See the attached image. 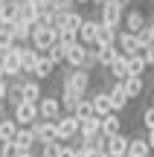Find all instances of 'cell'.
<instances>
[{"mask_svg": "<svg viewBox=\"0 0 154 157\" xmlns=\"http://www.w3.org/2000/svg\"><path fill=\"white\" fill-rule=\"evenodd\" d=\"M23 73V58H21V44H15L9 52L0 56V76L6 78H17Z\"/></svg>", "mask_w": 154, "mask_h": 157, "instance_id": "6da1fadb", "label": "cell"}, {"mask_svg": "<svg viewBox=\"0 0 154 157\" xmlns=\"http://www.w3.org/2000/svg\"><path fill=\"white\" fill-rule=\"evenodd\" d=\"M55 122H58V140H64V143H73L76 137H81V119L76 117L73 111L61 113V117H58Z\"/></svg>", "mask_w": 154, "mask_h": 157, "instance_id": "7a4b0ae2", "label": "cell"}, {"mask_svg": "<svg viewBox=\"0 0 154 157\" xmlns=\"http://www.w3.org/2000/svg\"><path fill=\"white\" fill-rule=\"evenodd\" d=\"M61 84L87 93V90H90V70L87 67H70L67 64V70H64V76H61Z\"/></svg>", "mask_w": 154, "mask_h": 157, "instance_id": "3957f363", "label": "cell"}, {"mask_svg": "<svg viewBox=\"0 0 154 157\" xmlns=\"http://www.w3.org/2000/svg\"><path fill=\"white\" fill-rule=\"evenodd\" d=\"M55 41H61L58 35V26H47V23H35V32H32V47H38L41 52H47Z\"/></svg>", "mask_w": 154, "mask_h": 157, "instance_id": "277c9868", "label": "cell"}, {"mask_svg": "<svg viewBox=\"0 0 154 157\" xmlns=\"http://www.w3.org/2000/svg\"><path fill=\"white\" fill-rule=\"evenodd\" d=\"M12 117H15L21 125H32V122H38V119H41L38 102L23 99V102H17V105H12Z\"/></svg>", "mask_w": 154, "mask_h": 157, "instance_id": "5b68a950", "label": "cell"}, {"mask_svg": "<svg viewBox=\"0 0 154 157\" xmlns=\"http://www.w3.org/2000/svg\"><path fill=\"white\" fill-rule=\"evenodd\" d=\"M32 131L38 137V146L47 140H58V122L55 119H38V122H32Z\"/></svg>", "mask_w": 154, "mask_h": 157, "instance_id": "8992f818", "label": "cell"}, {"mask_svg": "<svg viewBox=\"0 0 154 157\" xmlns=\"http://www.w3.org/2000/svg\"><path fill=\"white\" fill-rule=\"evenodd\" d=\"M116 47H119L125 56H137V52H143V44H140V35L131 32V29H125V32H119V38H116Z\"/></svg>", "mask_w": 154, "mask_h": 157, "instance_id": "52a82bcc", "label": "cell"}, {"mask_svg": "<svg viewBox=\"0 0 154 157\" xmlns=\"http://www.w3.org/2000/svg\"><path fill=\"white\" fill-rule=\"evenodd\" d=\"M102 9V21L111 23V26H122V21H125V9H122L116 0H108L105 6H99Z\"/></svg>", "mask_w": 154, "mask_h": 157, "instance_id": "ba28073f", "label": "cell"}, {"mask_svg": "<svg viewBox=\"0 0 154 157\" xmlns=\"http://www.w3.org/2000/svg\"><path fill=\"white\" fill-rule=\"evenodd\" d=\"M128 148H131V137L125 134H114L108 137V146H105V151L111 157H128Z\"/></svg>", "mask_w": 154, "mask_h": 157, "instance_id": "9c48e42d", "label": "cell"}, {"mask_svg": "<svg viewBox=\"0 0 154 157\" xmlns=\"http://www.w3.org/2000/svg\"><path fill=\"white\" fill-rule=\"evenodd\" d=\"M87 52H90V44H85V41H76V44H70L67 64H70V67H85V64H87Z\"/></svg>", "mask_w": 154, "mask_h": 157, "instance_id": "30bf717a", "label": "cell"}, {"mask_svg": "<svg viewBox=\"0 0 154 157\" xmlns=\"http://www.w3.org/2000/svg\"><path fill=\"white\" fill-rule=\"evenodd\" d=\"M38 111H41V119H58L61 111H64V105L55 96H44V99L38 102Z\"/></svg>", "mask_w": 154, "mask_h": 157, "instance_id": "8fae6325", "label": "cell"}, {"mask_svg": "<svg viewBox=\"0 0 154 157\" xmlns=\"http://www.w3.org/2000/svg\"><path fill=\"white\" fill-rule=\"evenodd\" d=\"M15 146L21 148V154H23V151H32V148L38 146V137H35L32 125H21V131L15 134Z\"/></svg>", "mask_w": 154, "mask_h": 157, "instance_id": "7c38bea8", "label": "cell"}, {"mask_svg": "<svg viewBox=\"0 0 154 157\" xmlns=\"http://www.w3.org/2000/svg\"><path fill=\"white\" fill-rule=\"evenodd\" d=\"M99 26H102V17H85V23H81L79 29V38L85 41V44H96V35H99Z\"/></svg>", "mask_w": 154, "mask_h": 157, "instance_id": "4fadbf2b", "label": "cell"}, {"mask_svg": "<svg viewBox=\"0 0 154 157\" xmlns=\"http://www.w3.org/2000/svg\"><path fill=\"white\" fill-rule=\"evenodd\" d=\"M108 93H111V102H114V111L122 113V111H125V105L131 102V99H128V93H125V84H122V82H114L108 87Z\"/></svg>", "mask_w": 154, "mask_h": 157, "instance_id": "5bb4252c", "label": "cell"}, {"mask_svg": "<svg viewBox=\"0 0 154 157\" xmlns=\"http://www.w3.org/2000/svg\"><path fill=\"white\" fill-rule=\"evenodd\" d=\"M111 78H114V82H125L128 76H131V67H128V56L125 52H119V58H116L114 64H111Z\"/></svg>", "mask_w": 154, "mask_h": 157, "instance_id": "9a60e30c", "label": "cell"}, {"mask_svg": "<svg viewBox=\"0 0 154 157\" xmlns=\"http://www.w3.org/2000/svg\"><path fill=\"white\" fill-rule=\"evenodd\" d=\"M154 148L148 143V137H131V148H128V157H151Z\"/></svg>", "mask_w": 154, "mask_h": 157, "instance_id": "2e32d148", "label": "cell"}, {"mask_svg": "<svg viewBox=\"0 0 154 157\" xmlns=\"http://www.w3.org/2000/svg\"><path fill=\"white\" fill-rule=\"evenodd\" d=\"M116 38H119V26H111V23L102 21L99 35H96V44H99V47H111V44H116Z\"/></svg>", "mask_w": 154, "mask_h": 157, "instance_id": "e0dca14e", "label": "cell"}, {"mask_svg": "<svg viewBox=\"0 0 154 157\" xmlns=\"http://www.w3.org/2000/svg\"><path fill=\"white\" fill-rule=\"evenodd\" d=\"M87 93H81V90H76V87H64V84H61V105H64V111H76V105H79Z\"/></svg>", "mask_w": 154, "mask_h": 157, "instance_id": "ac0fdd59", "label": "cell"}, {"mask_svg": "<svg viewBox=\"0 0 154 157\" xmlns=\"http://www.w3.org/2000/svg\"><path fill=\"white\" fill-rule=\"evenodd\" d=\"M145 23H148V21H145V15H143L140 9H128V12H125V21H122V26L131 29V32H140Z\"/></svg>", "mask_w": 154, "mask_h": 157, "instance_id": "d6986e66", "label": "cell"}, {"mask_svg": "<svg viewBox=\"0 0 154 157\" xmlns=\"http://www.w3.org/2000/svg\"><path fill=\"white\" fill-rule=\"evenodd\" d=\"M93 105H96V113H99V117H108V113L114 111V102H111V93H108V90H96V93H93Z\"/></svg>", "mask_w": 154, "mask_h": 157, "instance_id": "ffe728a7", "label": "cell"}, {"mask_svg": "<svg viewBox=\"0 0 154 157\" xmlns=\"http://www.w3.org/2000/svg\"><path fill=\"white\" fill-rule=\"evenodd\" d=\"M102 131H105L108 137L122 134V119H119V111H111L108 117H102Z\"/></svg>", "mask_w": 154, "mask_h": 157, "instance_id": "44dd1931", "label": "cell"}, {"mask_svg": "<svg viewBox=\"0 0 154 157\" xmlns=\"http://www.w3.org/2000/svg\"><path fill=\"white\" fill-rule=\"evenodd\" d=\"M122 84H125V93H128V99H140V93L145 90V82H143V76H128Z\"/></svg>", "mask_w": 154, "mask_h": 157, "instance_id": "7402d4cb", "label": "cell"}, {"mask_svg": "<svg viewBox=\"0 0 154 157\" xmlns=\"http://www.w3.org/2000/svg\"><path fill=\"white\" fill-rule=\"evenodd\" d=\"M119 47L116 44H111V47H99V67H111V64L119 58Z\"/></svg>", "mask_w": 154, "mask_h": 157, "instance_id": "603a6c76", "label": "cell"}, {"mask_svg": "<svg viewBox=\"0 0 154 157\" xmlns=\"http://www.w3.org/2000/svg\"><path fill=\"white\" fill-rule=\"evenodd\" d=\"M55 67H58V64H55V61H52V58L44 52V56H41V61H38V67H35V78H41V82H44V78H50Z\"/></svg>", "mask_w": 154, "mask_h": 157, "instance_id": "cb8c5ba5", "label": "cell"}, {"mask_svg": "<svg viewBox=\"0 0 154 157\" xmlns=\"http://www.w3.org/2000/svg\"><path fill=\"white\" fill-rule=\"evenodd\" d=\"M67 52H70V47L64 44V41H55V44L47 50V56H50L55 64H67Z\"/></svg>", "mask_w": 154, "mask_h": 157, "instance_id": "d4e9b609", "label": "cell"}, {"mask_svg": "<svg viewBox=\"0 0 154 157\" xmlns=\"http://www.w3.org/2000/svg\"><path fill=\"white\" fill-rule=\"evenodd\" d=\"M102 131V117H87V119H81V137H93V134H99Z\"/></svg>", "mask_w": 154, "mask_h": 157, "instance_id": "484cf974", "label": "cell"}, {"mask_svg": "<svg viewBox=\"0 0 154 157\" xmlns=\"http://www.w3.org/2000/svg\"><path fill=\"white\" fill-rule=\"evenodd\" d=\"M128 67H131V76H143L145 67H148V61H145L143 52H137V56H128Z\"/></svg>", "mask_w": 154, "mask_h": 157, "instance_id": "4316f807", "label": "cell"}, {"mask_svg": "<svg viewBox=\"0 0 154 157\" xmlns=\"http://www.w3.org/2000/svg\"><path fill=\"white\" fill-rule=\"evenodd\" d=\"M76 117H79V119H87V117H96V105H93V99H87V96H85V99H81L79 102V105H76Z\"/></svg>", "mask_w": 154, "mask_h": 157, "instance_id": "83f0119b", "label": "cell"}, {"mask_svg": "<svg viewBox=\"0 0 154 157\" xmlns=\"http://www.w3.org/2000/svg\"><path fill=\"white\" fill-rule=\"evenodd\" d=\"M0 21H17V3L15 0H0Z\"/></svg>", "mask_w": 154, "mask_h": 157, "instance_id": "f1b7e54d", "label": "cell"}, {"mask_svg": "<svg viewBox=\"0 0 154 157\" xmlns=\"http://www.w3.org/2000/svg\"><path fill=\"white\" fill-rule=\"evenodd\" d=\"M81 23H85V17L79 15V12H67V15H64V23H61V29H76V32H79L81 29Z\"/></svg>", "mask_w": 154, "mask_h": 157, "instance_id": "f546056e", "label": "cell"}, {"mask_svg": "<svg viewBox=\"0 0 154 157\" xmlns=\"http://www.w3.org/2000/svg\"><path fill=\"white\" fill-rule=\"evenodd\" d=\"M61 146H64L61 140H47V143H41V154L44 157H61Z\"/></svg>", "mask_w": 154, "mask_h": 157, "instance_id": "4dcf8cb0", "label": "cell"}, {"mask_svg": "<svg viewBox=\"0 0 154 157\" xmlns=\"http://www.w3.org/2000/svg\"><path fill=\"white\" fill-rule=\"evenodd\" d=\"M9 93H12V78L0 76V102H9Z\"/></svg>", "mask_w": 154, "mask_h": 157, "instance_id": "1f68e13d", "label": "cell"}, {"mask_svg": "<svg viewBox=\"0 0 154 157\" xmlns=\"http://www.w3.org/2000/svg\"><path fill=\"white\" fill-rule=\"evenodd\" d=\"M58 35H61V41H64L67 47H70V44H76V41H81L76 29H58Z\"/></svg>", "mask_w": 154, "mask_h": 157, "instance_id": "d6a6232c", "label": "cell"}, {"mask_svg": "<svg viewBox=\"0 0 154 157\" xmlns=\"http://www.w3.org/2000/svg\"><path fill=\"white\" fill-rule=\"evenodd\" d=\"M52 6H55L58 12H73L76 9V0H52Z\"/></svg>", "mask_w": 154, "mask_h": 157, "instance_id": "836d02e7", "label": "cell"}, {"mask_svg": "<svg viewBox=\"0 0 154 157\" xmlns=\"http://www.w3.org/2000/svg\"><path fill=\"white\" fill-rule=\"evenodd\" d=\"M143 125H145V128H154V105L143 111Z\"/></svg>", "mask_w": 154, "mask_h": 157, "instance_id": "e575fe53", "label": "cell"}, {"mask_svg": "<svg viewBox=\"0 0 154 157\" xmlns=\"http://www.w3.org/2000/svg\"><path fill=\"white\" fill-rule=\"evenodd\" d=\"M143 56H145V61H148V67H154V44H148L143 50Z\"/></svg>", "mask_w": 154, "mask_h": 157, "instance_id": "d590c367", "label": "cell"}, {"mask_svg": "<svg viewBox=\"0 0 154 157\" xmlns=\"http://www.w3.org/2000/svg\"><path fill=\"white\" fill-rule=\"evenodd\" d=\"M76 157H90V151H87L85 146H79V148H76Z\"/></svg>", "mask_w": 154, "mask_h": 157, "instance_id": "8d00e7d4", "label": "cell"}, {"mask_svg": "<svg viewBox=\"0 0 154 157\" xmlns=\"http://www.w3.org/2000/svg\"><path fill=\"white\" fill-rule=\"evenodd\" d=\"M90 157H111V154H108V151H105V148H99V151H93Z\"/></svg>", "mask_w": 154, "mask_h": 157, "instance_id": "74e56055", "label": "cell"}, {"mask_svg": "<svg viewBox=\"0 0 154 157\" xmlns=\"http://www.w3.org/2000/svg\"><path fill=\"white\" fill-rule=\"evenodd\" d=\"M145 137H148V143H151V148H154V128H148V134H145Z\"/></svg>", "mask_w": 154, "mask_h": 157, "instance_id": "f35d334b", "label": "cell"}, {"mask_svg": "<svg viewBox=\"0 0 154 157\" xmlns=\"http://www.w3.org/2000/svg\"><path fill=\"white\" fill-rule=\"evenodd\" d=\"M116 3H119V6H122V9H128V6H131V3H134V0H116Z\"/></svg>", "mask_w": 154, "mask_h": 157, "instance_id": "ab89813d", "label": "cell"}, {"mask_svg": "<svg viewBox=\"0 0 154 157\" xmlns=\"http://www.w3.org/2000/svg\"><path fill=\"white\" fill-rule=\"evenodd\" d=\"M29 3H35V6H44V3H50V0H29Z\"/></svg>", "mask_w": 154, "mask_h": 157, "instance_id": "60d3db41", "label": "cell"}, {"mask_svg": "<svg viewBox=\"0 0 154 157\" xmlns=\"http://www.w3.org/2000/svg\"><path fill=\"white\" fill-rule=\"evenodd\" d=\"M93 3H96V6H105V3H108V0H93Z\"/></svg>", "mask_w": 154, "mask_h": 157, "instance_id": "b9f144b4", "label": "cell"}, {"mask_svg": "<svg viewBox=\"0 0 154 157\" xmlns=\"http://www.w3.org/2000/svg\"><path fill=\"white\" fill-rule=\"evenodd\" d=\"M76 3H93V0H76Z\"/></svg>", "mask_w": 154, "mask_h": 157, "instance_id": "7bdbcfd3", "label": "cell"}, {"mask_svg": "<svg viewBox=\"0 0 154 157\" xmlns=\"http://www.w3.org/2000/svg\"><path fill=\"white\" fill-rule=\"evenodd\" d=\"M151 105H154V93H151Z\"/></svg>", "mask_w": 154, "mask_h": 157, "instance_id": "ee69618b", "label": "cell"}]
</instances>
